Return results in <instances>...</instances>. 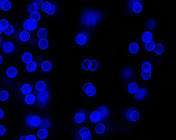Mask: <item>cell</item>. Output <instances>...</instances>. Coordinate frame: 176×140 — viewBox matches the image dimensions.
Masks as SVG:
<instances>
[{"label":"cell","mask_w":176,"mask_h":140,"mask_svg":"<svg viewBox=\"0 0 176 140\" xmlns=\"http://www.w3.org/2000/svg\"><path fill=\"white\" fill-rule=\"evenodd\" d=\"M2 49L6 53H13L14 49H15V46L13 42L7 41L4 43L2 45Z\"/></svg>","instance_id":"cell-17"},{"label":"cell","mask_w":176,"mask_h":140,"mask_svg":"<svg viewBox=\"0 0 176 140\" xmlns=\"http://www.w3.org/2000/svg\"><path fill=\"white\" fill-rule=\"evenodd\" d=\"M89 37L86 32H81L78 34L75 37L76 43L79 46H84L89 42Z\"/></svg>","instance_id":"cell-6"},{"label":"cell","mask_w":176,"mask_h":140,"mask_svg":"<svg viewBox=\"0 0 176 140\" xmlns=\"http://www.w3.org/2000/svg\"><path fill=\"white\" fill-rule=\"evenodd\" d=\"M43 2V0H35V1H33L34 6V8L36 11H39V10L41 9L42 4Z\"/></svg>","instance_id":"cell-43"},{"label":"cell","mask_w":176,"mask_h":140,"mask_svg":"<svg viewBox=\"0 0 176 140\" xmlns=\"http://www.w3.org/2000/svg\"><path fill=\"white\" fill-rule=\"evenodd\" d=\"M2 62H3V57L2 56H1V55H0V65H1Z\"/></svg>","instance_id":"cell-49"},{"label":"cell","mask_w":176,"mask_h":140,"mask_svg":"<svg viewBox=\"0 0 176 140\" xmlns=\"http://www.w3.org/2000/svg\"><path fill=\"white\" fill-rule=\"evenodd\" d=\"M49 41L46 38H45V39H40L39 41H38V47L41 50H46L49 47Z\"/></svg>","instance_id":"cell-29"},{"label":"cell","mask_w":176,"mask_h":140,"mask_svg":"<svg viewBox=\"0 0 176 140\" xmlns=\"http://www.w3.org/2000/svg\"><path fill=\"white\" fill-rule=\"evenodd\" d=\"M79 138L82 140H91L92 138V133L90 128L87 126H84L80 128L78 131Z\"/></svg>","instance_id":"cell-7"},{"label":"cell","mask_w":176,"mask_h":140,"mask_svg":"<svg viewBox=\"0 0 176 140\" xmlns=\"http://www.w3.org/2000/svg\"><path fill=\"white\" fill-rule=\"evenodd\" d=\"M125 116L131 123H136L141 118V111L134 108H129L125 111Z\"/></svg>","instance_id":"cell-3"},{"label":"cell","mask_w":176,"mask_h":140,"mask_svg":"<svg viewBox=\"0 0 176 140\" xmlns=\"http://www.w3.org/2000/svg\"><path fill=\"white\" fill-rule=\"evenodd\" d=\"M120 74L122 77L125 78V79H131L134 77L135 71L131 67H125L121 69Z\"/></svg>","instance_id":"cell-9"},{"label":"cell","mask_w":176,"mask_h":140,"mask_svg":"<svg viewBox=\"0 0 176 140\" xmlns=\"http://www.w3.org/2000/svg\"><path fill=\"white\" fill-rule=\"evenodd\" d=\"M37 37H39V39H45L48 36V30L45 28H39L37 30Z\"/></svg>","instance_id":"cell-35"},{"label":"cell","mask_w":176,"mask_h":140,"mask_svg":"<svg viewBox=\"0 0 176 140\" xmlns=\"http://www.w3.org/2000/svg\"><path fill=\"white\" fill-rule=\"evenodd\" d=\"M139 89V85L136 81H131L127 84V91L129 94L134 95Z\"/></svg>","instance_id":"cell-15"},{"label":"cell","mask_w":176,"mask_h":140,"mask_svg":"<svg viewBox=\"0 0 176 140\" xmlns=\"http://www.w3.org/2000/svg\"><path fill=\"white\" fill-rule=\"evenodd\" d=\"M1 1H2V0H0V3H1Z\"/></svg>","instance_id":"cell-52"},{"label":"cell","mask_w":176,"mask_h":140,"mask_svg":"<svg viewBox=\"0 0 176 140\" xmlns=\"http://www.w3.org/2000/svg\"><path fill=\"white\" fill-rule=\"evenodd\" d=\"M30 33L29 32V31L23 30L19 34L20 41L21 42H23V43H26V42L29 41V39H30Z\"/></svg>","instance_id":"cell-22"},{"label":"cell","mask_w":176,"mask_h":140,"mask_svg":"<svg viewBox=\"0 0 176 140\" xmlns=\"http://www.w3.org/2000/svg\"><path fill=\"white\" fill-rule=\"evenodd\" d=\"M98 67H99V64H98V62L95 60H91V68L90 70L92 71H96L98 69Z\"/></svg>","instance_id":"cell-44"},{"label":"cell","mask_w":176,"mask_h":140,"mask_svg":"<svg viewBox=\"0 0 176 140\" xmlns=\"http://www.w3.org/2000/svg\"><path fill=\"white\" fill-rule=\"evenodd\" d=\"M129 9L133 15H139L143 11V4L141 0H129Z\"/></svg>","instance_id":"cell-2"},{"label":"cell","mask_w":176,"mask_h":140,"mask_svg":"<svg viewBox=\"0 0 176 140\" xmlns=\"http://www.w3.org/2000/svg\"><path fill=\"white\" fill-rule=\"evenodd\" d=\"M153 34L150 31H145L141 35V40L144 43L153 41Z\"/></svg>","instance_id":"cell-24"},{"label":"cell","mask_w":176,"mask_h":140,"mask_svg":"<svg viewBox=\"0 0 176 140\" xmlns=\"http://www.w3.org/2000/svg\"><path fill=\"white\" fill-rule=\"evenodd\" d=\"M4 116V110L0 108V120L2 119Z\"/></svg>","instance_id":"cell-48"},{"label":"cell","mask_w":176,"mask_h":140,"mask_svg":"<svg viewBox=\"0 0 176 140\" xmlns=\"http://www.w3.org/2000/svg\"><path fill=\"white\" fill-rule=\"evenodd\" d=\"M83 91L88 97H94L97 95V88L91 82H86L83 84Z\"/></svg>","instance_id":"cell-4"},{"label":"cell","mask_w":176,"mask_h":140,"mask_svg":"<svg viewBox=\"0 0 176 140\" xmlns=\"http://www.w3.org/2000/svg\"><path fill=\"white\" fill-rule=\"evenodd\" d=\"M47 88V83L46 82L40 80L38 81L35 84V90L38 93H41V92L45 91Z\"/></svg>","instance_id":"cell-20"},{"label":"cell","mask_w":176,"mask_h":140,"mask_svg":"<svg viewBox=\"0 0 176 140\" xmlns=\"http://www.w3.org/2000/svg\"><path fill=\"white\" fill-rule=\"evenodd\" d=\"M21 60L24 63L27 64L33 60V55L30 52H25L21 55Z\"/></svg>","instance_id":"cell-31"},{"label":"cell","mask_w":176,"mask_h":140,"mask_svg":"<svg viewBox=\"0 0 176 140\" xmlns=\"http://www.w3.org/2000/svg\"><path fill=\"white\" fill-rule=\"evenodd\" d=\"M4 35L7 36H11L14 33V31H15V29H14V27L13 25H9L8 26L7 28H6L5 29H4Z\"/></svg>","instance_id":"cell-41"},{"label":"cell","mask_w":176,"mask_h":140,"mask_svg":"<svg viewBox=\"0 0 176 140\" xmlns=\"http://www.w3.org/2000/svg\"><path fill=\"white\" fill-rule=\"evenodd\" d=\"M38 27V23L32 19H28L23 23V28L27 31H34Z\"/></svg>","instance_id":"cell-11"},{"label":"cell","mask_w":176,"mask_h":140,"mask_svg":"<svg viewBox=\"0 0 176 140\" xmlns=\"http://www.w3.org/2000/svg\"><path fill=\"white\" fill-rule=\"evenodd\" d=\"M87 119V112L85 111H78L73 116V121L76 124H83Z\"/></svg>","instance_id":"cell-10"},{"label":"cell","mask_w":176,"mask_h":140,"mask_svg":"<svg viewBox=\"0 0 176 140\" xmlns=\"http://www.w3.org/2000/svg\"><path fill=\"white\" fill-rule=\"evenodd\" d=\"M41 68L44 72H50L53 69V64L50 60H43L41 64Z\"/></svg>","instance_id":"cell-19"},{"label":"cell","mask_w":176,"mask_h":140,"mask_svg":"<svg viewBox=\"0 0 176 140\" xmlns=\"http://www.w3.org/2000/svg\"><path fill=\"white\" fill-rule=\"evenodd\" d=\"M3 33V29H1V27H0V35H1V34H2Z\"/></svg>","instance_id":"cell-50"},{"label":"cell","mask_w":176,"mask_h":140,"mask_svg":"<svg viewBox=\"0 0 176 140\" xmlns=\"http://www.w3.org/2000/svg\"><path fill=\"white\" fill-rule=\"evenodd\" d=\"M32 86L29 83H25L21 85V92L23 95H27L32 93Z\"/></svg>","instance_id":"cell-32"},{"label":"cell","mask_w":176,"mask_h":140,"mask_svg":"<svg viewBox=\"0 0 176 140\" xmlns=\"http://www.w3.org/2000/svg\"><path fill=\"white\" fill-rule=\"evenodd\" d=\"M29 18H30V19L33 20V21L38 22L41 20V14H40L39 11H34L31 12L30 15H29Z\"/></svg>","instance_id":"cell-38"},{"label":"cell","mask_w":176,"mask_h":140,"mask_svg":"<svg viewBox=\"0 0 176 140\" xmlns=\"http://www.w3.org/2000/svg\"><path fill=\"white\" fill-rule=\"evenodd\" d=\"M106 126L104 123H97L95 128H94L95 133L97 134V135H103L106 132Z\"/></svg>","instance_id":"cell-21"},{"label":"cell","mask_w":176,"mask_h":140,"mask_svg":"<svg viewBox=\"0 0 176 140\" xmlns=\"http://www.w3.org/2000/svg\"><path fill=\"white\" fill-rule=\"evenodd\" d=\"M98 110H99L100 113H101L102 120L108 119V118L109 116V110L107 107H106V106H101V107H99Z\"/></svg>","instance_id":"cell-25"},{"label":"cell","mask_w":176,"mask_h":140,"mask_svg":"<svg viewBox=\"0 0 176 140\" xmlns=\"http://www.w3.org/2000/svg\"><path fill=\"white\" fill-rule=\"evenodd\" d=\"M6 133H7V128H6L5 126L0 125V137L5 135Z\"/></svg>","instance_id":"cell-46"},{"label":"cell","mask_w":176,"mask_h":140,"mask_svg":"<svg viewBox=\"0 0 176 140\" xmlns=\"http://www.w3.org/2000/svg\"><path fill=\"white\" fill-rule=\"evenodd\" d=\"M37 136L38 138L41 139H46L48 136V131L45 127H42L39 129L37 132Z\"/></svg>","instance_id":"cell-33"},{"label":"cell","mask_w":176,"mask_h":140,"mask_svg":"<svg viewBox=\"0 0 176 140\" xmlns=\"http://www.w3.org/2000/svg\"><path fill=\"white\" fill-rule=\"evenodd\" d=\"M49 92L45 90V91L41 92V93H39L37 96L38 101H39V103L41 104H45L46 103L48 100L49 99Z\"/></svg>","instance_id":"cell-16"},{"label":"cell","mask_w":176,"mask_h":140,"mask_svg":"<svg viewBox=\"0 0 176 140\" xmlns=\"http://www.w3.org/2000/svg\"><path fill=\"white\" fill-rule=\"evenodd\" d=\"M6 74H7V77L10 78V79H14V78L17 77L18 74V71L17 68L9 67L7 68V71H6Z\"/></svg>","instance_id":"cell-18"},{"label":"cell","mask_w":176,"mask_h":140,"mask_svg":"<svg viewBox=\"0 0 176 140\" xmlns=\"http://www.w3.org/2000/svg\"><path fill=\"white\" fill-rule=\"evenodd\" d=\"M154 51H155V53L157 55H162L164 52V45L162 42H158V43H155V47Z\"/></svg>","instance_id":"cell-28"},{"label":"cell","mask_w":176,"mask_h":140,"mask_svg":"<svg viewBox=\"0 0 176 140\" xmlns=\"http://www.w3.org/2000/svg\"><path fill=\"white\" fill-rule=\"evenodd\" d=\"M101 116L99 110H95L92 111L90 115H89V121L93 124H97L101 121Z\"/></svg>","instance_id":"cell-14"},{"label":"cell","mask_w":176,"mask_h":140,"mask_svg":"<svg viewBox=\"0 0 176 140\" xmlns=\"http://www.w3.org/2000/svg\"><path fill=\"white\" fill-rule=\"evenodd\" d=\"M1 38L0 37V45H1Z\"/></svg>","instance_id":"cell-51"},{"label":"cell","mask_w":176,"mask_h":140,"mask_svg":"<svg viewBox=\"0 0 176 140\" xmlns=\"http://www.w3.org/2000/svg\"><path fill=\"white\" fill-rule=\"evenodd\" d=\"M20 139H25V140H37V137H36L34 135H25L22 136V137L20 138Z\"/></svg>","instance_id":"cell-45"},{"label":"cell","mask_w":176,"mask_h":140,"mask_svg":"<svg viewBox=\"0 0 176 140\" xmlns=\"http://www.w3.org/2000/svg\"><path fill=\"white\" fill-rule=\"evenodd\" d=\"M41 117L36 114H29L26 118V123L30 127H38L41 125Z\"/></svg>","instance_id":"cell-5"},{"label":"cell","mask_w":176,"mask_h":140,"mask_svg":"<svg viewBox=\"0 0 176 140\" xmlns=\"http://www.w3.org/2000/svg\"><path fill=\"white\" fill-rule=\"evenodd\" d=\"M127 51L131 55H135L140 51V45L137 41H131L128 45Z\"/></svg>","instance_id":"cell-13"},{"label":"cell","mask_w":176,"mask_h":140,"mask_svg":"<svg viewBox=\"0 0 176 140\" xmlns=\"http://www.w3.org/2000/svg\"><path fill=\"white\" fill-rule=\"evenodd\" d=\"M10 97V93L7 91H0V101L6 102L9 100Z\"/></svg>","instance_id":"cell-37"},{"label":"cell","mask_w":176,"mask_h":140,"mask_svg":"<svg viewBox=\"0 0 176 140\" xmlns=\"http://www.w3.org/2000/svg\"><path fill=\"white\" fill-rule=\"evenodd\" d=\"M141 69H142V71H145V72L152 71V70H153V65H152L151 63H150V62L145 61L142 64Z\"/></svg>","instance_id":"cell-34"},{"label":"cell","mask_w":176,"mask_h":140,"mask_svg":"<svg viewBox=\"0 0 176 140\" xmlns=\"http://www.w3.org/2000/svg\"><path fill=\"white\" fill-rule=\"evenodd\" d=\"M82 68L84 70L88 71V70H90L91 68V60L89 59H85L82 62Z\"/></svg>","instance_id":"cell-40"},{"label":"cell","mask_w":176,"mask_h":140,"mask_svg":"<svg viewBox=\"0 0 176 140\" xmlns=\"http://www.w3.org/2000/svg\"><path fill=\"white\" fill-rule=\"evenodd\" d=\"M147 95H148V90H147V88L145 87H141L139 88L136 93L134 94L136 99L137 100H142V99H144L145 98L147 97Z\"/></svg>","instance_id":"cell-12"},{"label":"cell","mask_w":176,"mask_h":140,"mask_svg":"<svg viewBox=\"0 0 176 140\" xmlns=\"http://www.w3.org/2000/svg\"><path fill=\"white\" fill-rule=\"evenodd\" d=\"M36 99H37V98H36L34 94L29 93L26 95L25 97V102L27 105H33L36 102Z\"/></svg>","instance_id":"cell-26"},{"label":"cell","mask_w":176,"mask_h":140,"mask_svg":"<svg viewBox=\"0 0 176 140\" xmlns=\"http://www.w3.org/2000/svg\"><path fill=\"white\" fill-rule=\"evenodd\" d=\"M12 7V3L9 0H2L0 3V9L4 11H8L11 10Z\"/></svg>","instance_id":"cell-27"},{"label":"cell","mask_w":176,"mask_h":140,"mask_svg":"<svg viewBox=\"0 0 176 140\" xmlns=\"http://www.w3.org/2000/svg\"><path fill=\"white\" fill-rule=\"evenodd\" d=\"M145 27L149 30H154L157 27V22L155 19L150 18L145 23Z\"/></svg>","instance_id":"cell-23"},{"label":"cell","mask_w":176,"mask_h":140,"mask_svg":"<svg viewBox=\"0 0 176 140\" xmlns=\"http://www.w3.org/2000/svg\"><path fill=\"white\" fill-rule=\"evenodd\" d=\"M141 77L143 81H148L152 79V78H153V74H152V71H149V72L142 71L141 73Z\"/></svg>","instance_id":"cell-39"},{"label":"cell","mask_w":176,"mask_h":140,"mask_svg":"<svg viewBox=\"0 0 176 140\" xmlns=\"http://www.w3.org/2000/svg\"><path fill=\"white\" fill-rule=\"evenodd\" d=\"M155 47V43L153 41L146 42L145 43V45H144V48L147 52H150V53H152V52L154 51Z\"/></svg>","instance_id":"cell-36"},{"label":"cell","mask_w":176,"mask_h":140,"mask_svg":"<svg viewBox=\"0 0 176 140\" xmlns=\"http://www.w3.org/2000/svg\"><path fill=\"white\" fill-rule=\"evenodd\" d=\"M9 25L10 24L7 20H6L4 18L0 20V27H1L3 30L4 29H5L6 28H7L8 26H9Z\"/></svg>","instance_id":"cell-42"},{"label":"cell","mask_w":176,"mask_h":140,"mask_svg":"<svg viewBox=\"0 0 176 140\" xmlns=\"http://www.w3.org/2000/svg\"><path fill=\"white\" fill-rule=\"evenodd\" d=\"M37 63L36 61H31L29 63H28L26 65V70L29 73L34 72V71L37 69Z\"/></svg>","instance_id":"cell-30"},{"label":"cell","mask_w":176,"mask_h":140,"mask_svg":"<svg viewBox=\"0 0 176 140\" xmlns=\"http://www.w3.org/2000/svg\"><path fill=\"white\" fill-rule=\"evenodd\" d=\"M34 11H36V9L34 8V6L33 2L29 4L28 5V7H27V11L29 12V13H31V12Z\"/></svg>","instance_id":"cell-47"},{"label":"cell","mask_w":176,"mask_h":140,"mask_svg":"<svg viewBox=\"0 0 176 140\" xmlns=\"http://www.w3.org/2000/svg\"><path fill=\"white\" fill-rule=\"evenodd\" d=\"M41 9L43 13H46L48 15H53L56 13V10H57L55 5L49 2V1H43Z\"/></svg>","instance_id":"cell-8"},{"label":"cell","mask_w":176,"mask_h":140,"mask_svg":"<svg viewBox=\"0 0 176 140\" xmlns=\"http://www.w3.org/2000/svg\"><path fill=\"white\" fill-rule=\"evenodd\" d=\"M101 14L99 11L95 9L86 10L82 13L81 23L83 25L87 27L97 26L101 19Z\"/></svg>","instance_id":"cell-1"}]
</instances>
